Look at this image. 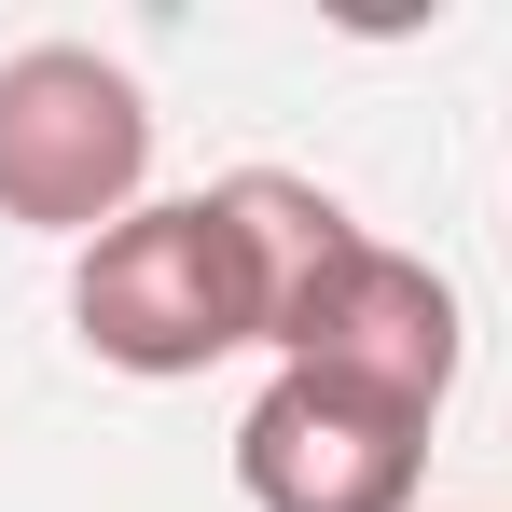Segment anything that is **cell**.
<instances>
[{"mask_svg": "<svg viewBox=\"0 0 512 512\" xmlns=\"http://www.w3.org/2000/svg\"><path fill=\"white\" fill-rule=\"evenodd\" d=\"M416 471H429V416L346 374H263V402L236 416L250 512H416Z\"/></svg>", "mask_w": 512, "mask_h": 512, "instance_id": "277c9868", "label": "cell"}, {"mask_svg": "<svg viewBox=\"0 0 512 512\" xmlns=\"http://www.w3.org/2000/svg\"><path fill=\"white\" fill-rule=\"evenodd\" d=\"M153 180V97L97 42H14L0 56V222L28 236H111Z\"/></svg>", "mask_w": 512, "mask_h": 512, "instance_id": "7a4b0ae2", "label": "cell"}, {"mask_svg": "<svg viewBox=\"0 0 512 512\" xmlns=\"http://www.w3.org/2000/svg\"><path fill=\"white\" fill-rule=\"evenodd\" d=\"M70 333H84L111 374H139V388H180V374L263 346V263H250V222L222 208V180L125 208V222L70 263Z\"/></svg>", "mask_w": 512, "mask_h": 512, "instance_id": "6da1fadb", "label": "cell"}, {"mask_svg": "<svg viewBox=\"0 0 512 512\" xmlns=\"http://www.w3.org/2000/svg\"><path fill=\"white\" fill-rule=\"evenodd\" d=\"M277 374H346V388H374L402 416H443V388H457V291L416 250H388V236H346L305 277V305L277 319Z\"/></svg>", "mask_w": 512, "mask_h": 512, "instance_id": "3957f363", "label": "cell"}]
</instances>
